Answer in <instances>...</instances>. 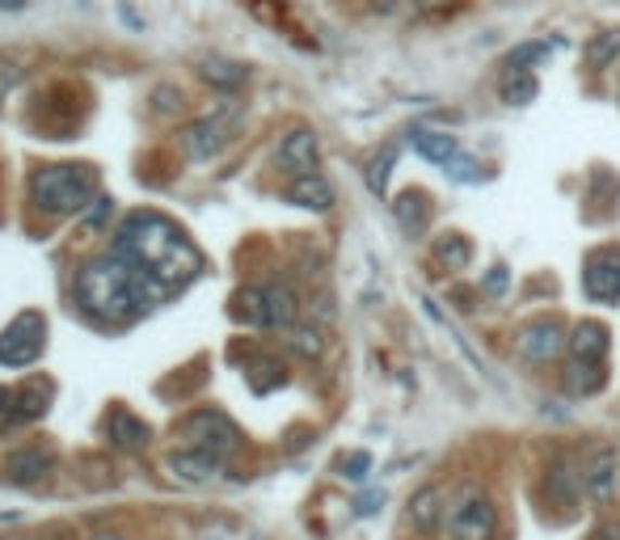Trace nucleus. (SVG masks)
<instances>
[{
  "label": "nucleus",
  "instance_id": "obj_12",
  "mask_svg": "<svg viewBox=\"0 0 620 540\" xmlns=\"http://www.w3.org/2000/svg\"><path fill=\"white\" fill-rule=\"evenodd\" d=\"M169 473L178 481H191V486H203L220 473V457L211 452H198V448H182V452H169Z\"/></svg>",
  "mask_w": 620,
  "mask_h": 540
},
{
  "label": "nucleus",
  "instance_id": "obj_32",
  "mask_svg": "<svg viewBox=\"0 0 620 540\" xmlns=\"http://www.w3.org/2000/svg\"><path fill=\"white\" fill-rule=\"evenodd\" d=\"M486 292H490V296H503L506 292V267H494L490 274H486Z\"/></svg>",
  "mask_w": 620,
  "mask_h": 540
},
{
  "label": "nucleus",
  "instance_id": "obj_2",
  "mask_svg": "<svg viewBox=\"0 0 620 540\" xmlns=\"http://www.w3.org/2000/svg\"><path fill=\"white\" fill-rule=\"evenodd\" d=\"M77 300L80 309L98 321H131L153 296L144 287V279L127 267L122 258H98L85 262L77 274Z\"/></svg>",
  "mask_w": 620,
  "mask_h": 540
},
{
  "label": "nucleus",
  "instance_id": "obj_16",
  "mask_svg": "<svg viewBox=\"0 0 620 540\" xmlns=\"http://www.w3.org/2000/svg\"><path fill=\"white\" fill-rule=\"evenodd\" d=\"M443 515H448V511H443V490H439V486H427V490H418V494L410 499V524H414V532H423V537H430V532L439 528Z\"/></svg>",
  "mask_w": 620,
  "mask_h": 540
},
{
  "label": "nucleus",
  "instance_id": "obj_35",
  "mask_svg": "<svg viewBox=\"0 0 620 540\" xmlns=\"http://www.w3.org/2000/svg\"><path fill=\"white\" fill-rule=\"evenodd\" d=\"M599 540H620V524H608V528H599Z\"/></svg>",
  "mask_w": 620,
  "mask_h": 540
},
{
  "label": "nucleus",
  "instance_id": "obj_17",
  "mask_svg": "<svg viewBox=\"0 0 620 540\" xmlns=\"http://www.w3.org/2000/svg\"><path fill=\"white\" fill-rule=\"evenodd\" d=\"M392 216H397V224L405 229V236H423V232H427V224H430L427 194H418V191L401 194V198L392 203Z\"/></svg>",
  "mask_w": 620,
  "mask_h": 540
},
{
  "label": "nucleus",
  "instance_id": "obj_33",
  "mask_svg": "<svg viewBox=\"0 0 620 540\" xmlns=\"http://www.w3.org/2000/svg\"><path fill=\"white\" fill-rule=\"evenodd\" d=\"M9 401H13V393H9V388H0V423H4V414H9Z\"/></svg>",
  "mask_w": 620,
  "mask_h": 540
},
{
  "label": "nucleus",
  "instance_id": "obj_34",
  "mask_svg": "<svg viewBox=\"0 0 620 540\" xmlns=\"http://www.w3.org/2000/svg\"><path fill=\"white\" fill-rule=\"evenodd\" d=\"M26 4H30V0H0L4 13H17V9H26Z\"/></svg>",
  "mask_w": 620,
  "mask_h": 540
},
{
  "label": "nucleus",
  "instance_id": "obj_11",
  "mask_svg": "<svg viewBox=\"0 0 620 540\" xmlns=\"http://www.w3.org/2000/svg\"><path fill=\"white\" fill-rule=\"evenodd\" d=\"M233 136H229V118H203V123H194L186 127V136H182V149L191 160H211V156L220 153L224 144H229Z\"/></svg>",
  "mask_w": 620,
  "mask_h": 540
},
{
  "label": "nucleus",
  "instance_id": "obj_15",
  "mask_svg": "<svg viewBox=\"0 0 620 540\" xmlns=\"http://www.w3.org/2000/svg\"><path fill=\"white\" fill-rule=\"evenodd\" d=\"M287 198H292L296 207H309V211H330V207H334V187H330L321 173H305V178H296V182L287 187Z\"/></svg>",
  "mask_w": 620,
  "mask_h": 540
},
{
  "label": "nucleus",
  "instance_id": "obj_6",
  "mask_svg": "<svg viewBox=\"0 0 620 540\" xmlns=\"http://www.w3.org/2000/svg\"><path fill=\"white\" fill-rule=\"evenodd\" d=\"M186 439H191V448L198 452H211V457H229L236 443H241V435H236V426L229 423V414H220V410H198L186 419Z\"/></svg>",
  "mask_w": 620,
  "mask_h": 540
},
{
  "label": "nucleus",
  "instance_id": "obj_8",
  "mask_svg": "<svg viewBox=\"0 0 620 540\" xmlns=\"http://www.w3.org/2000/svg\"><path fill=\"white\" fill-rule=\"evenodd\" d=\"M566 347H570V338H566V330H561L553 317H541V321H532V325H524V330L515 334V350H519L528 363H548V359H557Z\"/></svg>",
  "mask_w": 620,
  "mask_h": 540
},
{
  "label": "nucleus",
  "instance_id": "obj_21",
  "mask_svg": "<svg viewBox=\"0 0 620 540\" xmlns=\"http://www.w3.org/2000/svg\"><path fill=\"white\" fill-rule=\"evenodd\" d=\"M435 262L448 270H465L473 262V245H468L465 232H443L435 241Z\"/></svg>",
  "mask_w": 620,
  "mask_h": 540
},
{
  "label": "nucleus",
  "instance_id": "obj_25",
  "mask_svg": "<svg viewBox=\"0 0 620 540\" xmlns=\"http://www.w3.org/2000/svg\"><path fill=\"white\" fill-rule=\"evenodd\" d=\"M236 317L249 321V325H271V312H267V287H245L236 296Z\"/></svg>",
  "mask_w": 620,
  "mask_h": 540
},
{
  "label": "nucleus",
  "instance_id": "obj_9",
  "mask_svg": "<svg viewBox=\"0 0 620 540\" xmlns=\"http://www.w3.org/2000/svg\"><path fill=\"white\" fill-rule=\"evenodd\" d=\"M279 169H287L292 178H305V173H317V160H321V144L309 127H292L283 140H279Z\"/></svg>",
  "mask_w": 620,
  "mask_h": 540
},
{
  "label": "nucleus",
  "instance_id": "obj_14",
  "mask_svg": "<svg viewBox=\"0 0 620 540\" xmlns=\"http://www.w3.org/2000/svg\"><path fill=\"white\" fill-rule=\"evenodd\" d=\"M106 435H111V443L122 448V452H140V448H148V439H153V430L140 423L135 414H127V410H115V414L106 419Z\"/></svg>",
  "mask_w": 620,
  "mask_h": 540
},
{
  "label": "nucleus",
  "instance_id": "obj_3",
  "mask_svg": "<svg viewBox=\"0 0 620 540\" xmlns=\"http://www.w3.org/2000/svg\"><path fill=\"white\" fill-rule=\"evenodd\" d=\"M30 194L42 216H73L93 194V173L85 165H47L30 178Z\"/></svg>",
  "mask_w": 620,
  "mask_h": 540
},
{
  "label": "nucleus",
  "instance_id": "obj_20",
  "mask_svg": "<svg viewBox=\"0 0 620 540\" xmlns=\"http://www.w3.org/2000/svg\"><path fill=\"white\" fill-rule=\"evenodd\" d=\"M47 473H51V452H42V448H26V452L9 457V477L13 481H42Z\"/></svg>",
  "mask_w": 620,
  "mask_h": 540
},
{
  "label": "nucleus",
  "instance_id": "obj_27",
  "mask_svg": "<svg viewBox=\"0 0 620 540\" xmlns=\"http://www.w3.org/2000/svg\"><path fill=\"white\" fill-rule=\"evenodd\" d=\"M392 165H397V144H385L380 153L372 156V165H367V187H372V194H385L388 191Z\"/></svg>",
  "mask_w": 620,
  "mask_h": 540
},
{
  "label": "nucleus",
  "instance_id": "obj_5",
  "mask_svg": "<svg viewBox=\"0 0 620 540\" xmlns=\"http://www.w3.org/2000/svg\"><path fill=\"white\" fill-rule=\"evenodd\" d=\"M47 343V325H42L39 312H22L9 321V330L0 334V363L4 368H26L42 355Z\"/></svg>",
  "mask_w": 620,
  "mask_h": 540
},
{
  "label": "nucleus",
  "instance_id": "obj_18",
  "mask_svg": "<svg viewBox=\"0 0 620 540\" xmlns=\"http://www.w3.org/2000/svg\"><path fill=\"white\" fill-rule=\"evenodd\" d=\"M570 350H574V359H582V363H599L608 355V330L599 321H582L579 330H574V338H570Z\"/></svg>",
  "mask_w": 620,
  "mask_h": 540
},
{
  "label": "nucleus",
  "instance_id": "obj_4",
  "mask_svg": "<svg viewBox=\"0 0 620 540\" xmlns=\"http://www.w3.org/2000/svg\"><path fill=\"white\" fill-rule=\"evenodd\" d=\"M499 532V506L481 490H465L448 511V537L452 540H494Z\"/></svg>",
  "mask_w": 620,
  "mask_h": 540
},
{
  "label": "nucleus",
  "instance_id": "obj_38",
  "mask_svg": "<svg viewBox=\"0 0 620 540\" xmlns=\"http://www.w3.org/2000/svg\"><path fill=\"white\" fill-rule=\"evenodd\" d=\"M418 4H439V0H418Z\"/></svg>",
  "mask_w": 620,
  "mask_h": 540
},
{
  "label": "nucleus",
  "instance_id": "obj_19",
  "mask_svg": "<svg viewBox=\"0 0 620 540\" xmlns=\"http://www.w3.org/2000/svg\"><path fill=\"white\" fill-rule=\"evenodd\" d=\"M617 55H620V30H599V35H591L586 47H582V64H586L591 73L612 68Z\"/></svg>",
  "mask_w": 620,
  "mask_h": 540
},
{
  "label": "nucleus",
  "instance_id": "obj_7",
  "mask_svg": "<svg viewBox=\"0 0 620 540\" xmlns=\"http://www.w3.org/2000/svg\"><path fill=\"white\" fill-rule=\"evenodd\" d=\"M582 292L595 305H617L620 300V249H595L582 262Z\"/></svg>",
  "mask_w": 620,
  "mask_h": 540
},
{
  "label": "nucleus",
  "instance_id": "obj_10",
  "mask_svg": "<svg viewBox=\"0 0 620 540\" xmlns=\"http://www.w3.org/2000/svg\"><path fill=\"white\" fill-rule=\"evenodd\" d=\"M617 477H620L617 448H591V457H586V464H582V473H579L582 490L595 502H608L617 494Z\"/></svg>",
  "mask_w": 620,
  "mask_h": 540
},
{
  "label": "nucleus",
  "instance_id": "obj_37",
  "mask_svg": "<svg viewBox=\"0 0 620 540\" xmlns=\"http://www.w3.org/2000/svg\"><path fill=\"white\" fill-rule=\"evenodd\" d=\"M203 540H224V532H211V537H203Z\"/></svg>",
  "mask_w": 620,
  "mask_h": 540
},
{
  "label": "nucleus",
  "instance_id": "obj_13",
  "mask_svg": "<svg viewBox=\"0 0 620 540\" xmlns=\"http://www.w3.org/2000/svg\"><path fill=\"white\" fill-rule=\"evenodd\" d=\"M410 144H414V153L423 156V160H435V165H452V160L461 156L456 136L430 131V127H414V131H410Z\"/></svg>",
  "mask_w": 620,
  "mask_h": 540
},
{
  "label": "nucleus",
  "instance_id": "obj_31",
  "mask_svg": "<svg viewBox=\"0 0 620 540\" xmlns=\"http://www.w3.org/2000/svg\"><path fill=\"white\" fill-rule=\"evenodd\" d=\"M448 169H452V178H456V182H477V178H481V173H477V165H473L468 156H456Z\"/></svg>",
  "mask_w": 620,
  "mask_h": 540
},
{
  "label": "nucleus",
  "instance_id": "obj_26",
  "mask_svg": "<svg viewBox=\"0 0 620 540\" xmlns=\"http://www.w3.org/2000/svg\"><path fill=\"white\" fill-rule=\"evenodd\" d=\"M203 80L207 85H216V89H236V85H245V68L241 64H229V60H203Z\"/></svg>",
  "mask_w": 620,
  "mask_h": 540
},
{
  "label": "nucleus",
  "instance_id": "obj_29",
  "mask_svg": "<svg viewBox=\"0 0 620 540\" xmlns=\"http://www.w3.org/2000/svg\"><path fill=\"white\" fill-rule=\"evenodd\" d=\"M287 347L296 350L300 359H321V350H325V338H321V330H292Z\"/></svg>",
  "mask_w": 620,
  "mask_h": 540
},
{
  "label": "nucleus",
  "instance_id": "obj_30",
  "mask_svg": "<svg viewBox=\"0 0 620 540\" xmlns=\"http://www.w3.org/2000/svg\"><path fill=\"white\" fill-rule=\"evenodd\" d=\"M338 468H343V477H350V481H363L367 468H372V457H367V452H347V457L338 461Z\"/></svg>",
  "mask_w": 620,
  "mask_h": 540
},
{
  "label": "nucleus",
  "instance_id": "obj_1",
  "mask_svg": "<svg viewBox=\"0 0 620 540\" xmlns=\"http://www.w3.org/2000/svg\"><path fill=\"white\" fill-rule=\"evenodd\" d=\"M115 258H122L144 279L148 296H169L198 274V254L186 241V232L160 216H131L118 236Z\"/></svg>",
  "mask_w": 620,
  "mask_h": 540
},
{
  "label": "nucleus",
  "instance_id": "obj_22",
  "mask_svg": "<svg viewBox=\"0 0 620 540\" xmlns=\"http://www.w3.org/2000/svg\"><path fill=\"white\" fill-rule=\"evenodd\" d=\"M267 312H271V325H296V317H300V300H296V292H292V287H283V283L267 287Z\"/></svg>",
  "mask_w": 620,
  "mask_h": 540
},
{
  "label": "nucleus",
  "instance_id": "obj_23",
  "mask_svg": "<svg viewBox=\"0 0 620 540\" xmlns=\"http://www.w3.org/2000/svg\"><path fill=\"white\" fill-rule=\"evenodd\" d=\"M537 93H541V85H537L532 73L506 68V77H503V102L506 106H528V102H537Z\"/></svg>",
  "mask_w": 620,
  "mask_h": 540
},
{
  "label": "nucleus",
  "instance_id": "obj_36",
  "mask_svg": "<svg viewBox=\"0 0 620 540\" xmlns=\"http://www.w3.org/2000/svg\"><path fill=\"white\" fill-rule=\"evenodd\" d=\"M93 540H127V537H118V532H93Z\"/></svg>",
  "mask_w": 620,
  "mask_h": 540
},
{
  "label": "nucleus",
  "instance_id": "obj_24",
  "mask_svg": "<svg viewBox=\"0 0 620 540\" xmlns=\"http://www.w3.org/2000/svg\"><path fill=\"white\" fill-rule=\"evenodd\" d=\"M599 385H604L599 363H582V359H574V363L566 368V388H570L574 397H591V393H599Z\"/></svg>",
  "mask_w": 620,
  "mask_h": 540
},
{
  "label": "nucleus",
  "instance_id": "obj_28",
  "mask_svg": "<svg viewBox=\"0 0 620 540\" xmlns=\"http://www.w3.org/2000/svg\"><path fill=\"white\" fill-rule=\"evenodd\" d=\"M553 47L548 42H524V47H515L511 55H506V68H519V73H532V64H541L544 55H548Z\"/></svg>",
  "mask_w": 620,
  "mask_h": 540
}]
</instances>
